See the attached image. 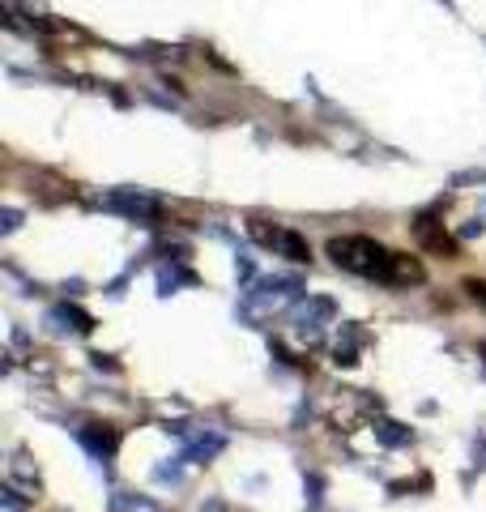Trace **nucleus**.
<instances>
[{
	"instance_id": "obj_1",
	"label": "nucleus",
	"mask_w": 486,
	"mask_h": 512,
	"mask_svg": "<svg viewBox=\"0 0 486 512\" xmlns=\"http://www.w3.org/2000/svg\"><path fill=\"white\" fill-rule=\"evenodd\" d=\"M329 256L337 269L346 274H359V278H371V282H384L388 286V274H393V252L384 244L367 235H337L329 239Z\"/></svg>"
},
{
	"instance_id": "obj_2",
	"label": "nucleus",
	"mask_w": 486,
	"mask_h": 512,
	"mask_svg": "<svg viewBox=\"0 0 486 512\" xmlns=\"http://www.w3.org/2000/svg\"><path fill=\"white\" fill-rule=\"evenodd\" d=\"M248 231H252V239H256V244L273 248L278 256H286V261H295V265L312 261V248H307V239H303L299 231H286V227H269L265 218H252V222H248Z\"/></svg>"
},
{
	"instance_id": "obj_3",
	"label": "nucleus",
	"mask_w": 486,
	"mask_h": 512,
	"mask_svg": "<svg viewBox=\"0 0 486 512\" xmlns=\"http://www.w3.org/2000/svg\"><path fill=\"white\" fill-rule=\"evenodd\" d=\"M103 210L145 222V218H158L162 214V201L150 197V192H137V188H116V192H107V197H103Z\"/></svg>"
},
{
	"instance_id": "obj_4",
	"label": "nucleus",
	"mask_w": 486,
	"mask_h": 512,
	"mask_svg": "<svg viewBox=\"0 0 486 512\" xmlns=\"http://www.w3.org/2000/svg\"><path fill=\"white\" fill-rule=\"evenodd\" d=\"M414 235H418V244L431 248V252L457 256V239H452V235L444 231V222H435L431 214H418V218H414Z\"/></svg>"
},
{
	"instance_id": "obj_5",
	"label": "nucleus",
	"mask_w": 486,
	"mask_h": 512,
	"mask_svg": "<svg viewBox=\"0 0 486 512\" xmlns=\"http://www.w3.org/2000/svg\"><path fill=\"white\" fill-rule=\"evenodd\" d=\"M81 440H86V444H90V448H94V453H99V457H111V453H116V444H120V436H116V431H99V427L81 431Z\"/></svg>"
},
{
	"instance_id": "obj_6",
	"label": "nucleus",
	"mask_w": 486,
	"mask_h": 512,
	"mask_svg": "<svg viewBox=\"0 0 486 512\" xmlns=\"http://www.w3.org/2000/svg\"><path fill=\"white\" fill-rule=\"evenodd\" d=\"M13 478H26V483H30V487H35V491H39V474H35V470H30V466H26V457H18V461H13Z\"/></svg>"
},
{
	"instance_id": "obj_7",
	"label": "nucleus",
	"mask_w": 486,
	"mask_h": 512,
	"mask_svg": "<svg viewBox=\"0 0 486 512\" xmlns=\"http://www.w3.org/2000/svg\"><path fill=\"white\" fill-rule=\"evenodd\" d=\"M465 291L474 295V299L482 303V308H486V282H465Z\"/></svg>"
},
{
	"instance_id": "obj_8",
	"label": "nucleus",
	"mask_w": 486,
	"mask_h": 512,
	"mask_svg": "<svg viewBox=\"0 0 486 512\" xmlns=\"http://www.w3.org/2000/svg\"><path fill=\"white\" fill-rule=\"evenodd\" d=\"M5 508L9 512H22V500H18V491H13V483L5 487Z\"/></svg>"
}]
</instances>
